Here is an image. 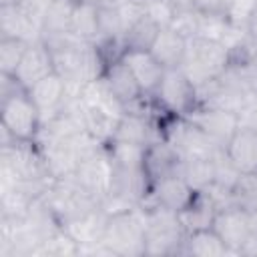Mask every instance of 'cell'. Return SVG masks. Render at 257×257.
Instances as JSON below:
<instances>
[{
    "instance_id": "obj_1",
    "label": "cell",
    "mask_w": 257,
    "mask_h": 257,
    "mask_svg": "<svg viewBox=\"0 0 257 257\" xmlns=\"http://www.w3.org/2000/svg\"><path fill=\"white\" fill-rule=\"evenodd\" d=\"M100 243L116 257L145 255V213L141 207L122 209L106 215Z\"/></svg>"
},
{
    "instance_id": "obj_2",
    "label": "cell",
    "mask_w": 257,
    "mask_h": 257,
    "mask_svg": "<svg viewBox=\"0 0 257 257\" xmlns=\"http://www.w3.org/2000/svg\"><path fill=\"white\" fill-rule=\"evenodd\" d=\"M231 62V50L219 40L209 38H189L187 40V52L181 62V70L189 76V80L201 88L213 80H217Z\"/></svg>"
},
{
    "instance_id": "obj_3",
    "label": "cell",
    "mask_w": 257,
    "mask_h": 257,
    "mask_svg": "<svg viewBox=\"0 0 257 257\" xmlns=\"http://www.w3.org/2000/svg\"><path fill=\"white\" fill-rule=\"evenodd\" d=\"M145 213V255H181L187 231L179 213L159 205H143Z\"/></svg>"
},
{
    "instance_id": "obj_4",
    "label": "cell",
    "mask_w": 257,
    "mask_h": 257,
    "mask_svg": "<svg viewBox=\"0 0 257 257\" xmlns=\"http://www.w3.org/2000/svg\"><path fill=\"white\" fill-rule=\"evenodd\" d=\"M0 122L16 141L36 143L44 124L40 108L34 104L26 88H16L14 92L2 96Z\"/></svg>"
},
{
    "instance_id": "obj_5",
    "label": "cell",
    "mask_w": 257,
    "mask_h": 257,
    "mask_svg": "<svg viewBox=\"0 0 257 257\" xmlns=\"http://www.w3.org/2000/svg\"><path fill=\"white\" fill-rule=\"evenodd\" d=\"M151 102L163 116H187L199 104V92L181 68H167Z\"/></svg>"
},
{
    "instance_id": "obj_6",
    "label": "cell",
    "mask_w": 257,
    "mask_h": 257,
    "mask_svg": "<svg viewBox=\"0 0 257 257\" xmlns=\"http://www.w3.org/2000/svg\"><path fill=\"white\" fill-rule=\"evenodd\" d=\"M185 118H189L193 124H197L221 149H225V145L229 143L233 133L239 128V114L237 112H233L229 108L213 106V104H201L199 102Z\"/></svg>"
},
{
    "instance_id": "obj_7",
    "label": "cell",
    "mask_w": 257,
    "mask_h": 257,
    "mask_svg": "<svg viewBox=\"0 0 257 257\" xmlns=\"http://www.w3.org/2000/svg\"><path fill=\"white\" fill-rule=\"evenodd\" d=\"M213 229L219 233L223 243L229 247L231 255H241L243 247L255 235L253 215L239 209V207H225L219 209L213 221Z\"/></svg>"
},
{
    "instance_id": "obj_8",
    "label": "cell",
    "mask_w": 257,
    "mask_h": 257,
    "mask_svg": "<svg viewBox=\"0 0 257 257\" xmlns=\"http://www.w3.org/2000/svg\"><path fill=\"white\" fill-rule=\"evenodd\" d=\"M102 80H104L106 88L112 92V96L124 106V110L137 108L147 100L145 94L141 92L131 68L120 58V54L106 62L104 72H102Z\"/></svg>"
},
{
    "instance_id": "obj_9",
    "label": "cell",
    "mask_w": 257,
    "mask_h": 257,
    "mask_svg": "<svg viewBox=\"0 0 257 257\" xmlns=\"http://www.w3.org/2000/svg\"><path fill=\"white\" fill-rule=\"evenodd\" d=\"M195 195H197V191H193L191 185L179 173H175V175H167V177L155 181L151 185V191H149L147 199L143 201V205H159L169 211L181 213L195 199Z\"/></svg>"
},
{
    "instance_id": "obj_10",
    "label": "cell",
    "mask_w": 257,
    "mask_h": 257,
    "mask_svg": "<svg viewBox=\"0 0 257 257\" xmlns=\"http://www.w3.org/2000/svg\"><path fill=\"white\" fill-rule=\"evenodd\" d=\"M56 66H54V56H52V50L50 46L38 38L34 42L28 44L16 72H14V80L22 86V88H30L32 84H36L40 78L48 76L50 72H54Z\"/></svg>"
},
{
    "instance_id": "obj_11",
    "label": "cell",
    "mask_w": 257,
    "mask_h": 257,
    "mask_svg": "<svg viewBox=\"0 0 257 257\" xmlns=\"http://www.w3.org/2000/svg\"><path fill=\"white\" fill-rule=\"evenodd\" d=\"M120 58L124 60V64L131 68L141 92L145 94V98H153L155 90L159 88L163 74H165V66L149 52V50H135V48H124L120 52Z\"/></svg>"
},
{
    "instance_id": "obj_12",
    "label": "cell",
    "mask_w": 257,
    "mask_h": 257,
    "mask_svg": "<svg viewBox=\"0 0 257 257\" xmlns=\"http://www.w3.org/2000/svg\"><path fill=\"white\" fill-rule=\"evenodd\" d=\"M0 36L34 42L42 38V26L22 4H0Z\"/></svg>"
},
{
    "instance_id": "obj_13",
    "label": "cell",
    "mask_w": 257,
    "mask_h": 257,
    "mask_svg": "<svg viewBox=\"0 0 257 257\" xmlns=\"http://www.w3.org/2000/svg\"><path fill=\"white\" fill-rule=\"evenodd\" d=\"M28 94L32 96L34 104L40 108L42 118L48 120L50 116H54V114L62 108V104H64V100H66V96H68V84H66V80L54 70V72H50L48 76L40 78L36 84H32V86L28 88Z\"/></svg>"
},
{
    "instance_id": "obj_14",
    "label": "cell",
    "mask_w": 257,
    "mask_h": 257,
    "mask_svg": "<svg viewBox=\"0 0 257 257\" xmlns=\"http://www.w3.org/2000/svg\"><path fill=\"white\" fill-rule=\"evenodd\" d=\"M225 157L239 173L257 171V128L239 126L223 149Z\"/></svg>"
},
{
    "instance_id": "obj_15",
    "label": "cell",
    "mask_w": 257,
    "mask_h": 257,
    "mask_svg": "<svg viewBox=\"0 0 257 257\" xmlns=\"http://www.w3.org/2000/svg\"><path fill=\"white\" fill-rule=\"evenodd\" d=\"M181 161H183V157L175 151V147L171 143H167L165 139L153 141L145 151V171H147L151 185L167 175L179 173Z\"/></svg>"
},
{
    "instance_id": "obj_16",
    "label": "cell",
    "mask_w": 257,
    "mask_h": 257,
    "mask_svg": "<svg viewBox=\"0 0 257 257\" xmlns=\"http://www.w3.org/2000/svg\"><path fill=\"white\" fill-rule=\"evenodd\" d=\"M187 40L179 30H175L173 26L161 28L149 48V52L165 66V68H179L185 52H187Z\"/></svg>"
},
{
    "instance_id": "obj_17",
    "label": "cell",
    "mask_w": 257,
    "mask_h": 257,
    "mask_svg": "<svg viewBox=\"0 0 257 257\" xmlns=\"http://www.w3.org/2000/svg\"><path fill=\"white\" fill-rule=\"evenodd\" d=\"M217 211H219V207L213 201V197L207 191H203V193H197L195 199L179 213V219H181L185 231L191 233V231H197V229L213 227Z\"/></svg>"
},
{
    "instance_id": "obj_18",
    "label": "cell",
    "mask_w": 257,
    "mask_h": 257,
    "mask_svg": "<svg viewBox=\"0 0 257 257\" xmlns=\"http://www.w3.org/2000/svg\"><path fill=\"white\" fill-rule=\"evenodd\" d=\"M181 255H197V257H225L231 255L229 247L223 243L219 233L213 227L197 229L187 233L183 253Z\"/></svg>"
},
{
    "instance_id": "obj_19",
    "label": "cell",
    "mask_w": 257,
    "mask_h": 257,
    "mask_svg": "<svg viewBox=\"0 0 257 257\" xmlns=\"http://www.w3.org/2000/svg\"><path fill=\"white\" fill-rule=\"evenodd\" d=\"M70 34L84 42H98L100 38V20L96 2L76 0L70 20Z\"/></svg>"
},
{
    "instance_id": "obj_20",
    "label": "cell",
    "mask_w": 257,
    "mask_h": 257,
    "mask_svg": "<svg viewBox=\"0 0 257 257\" xmlns=\"http://www.w3.org/2000/svg\"><path fill=\"white\" fill-rule=\"evenodd\" d=\"M215 159H211V157H189V159H183L179 175L191 185L193 191L203 193L215 183Z\"/></svg>"
},
{
    "instance_id": "obj_21",
    "label": "cell",
    "mask_w": 257,
    "mask_h": 257,
    "mask_svg": "<svg viewBox=\"0 0 257 257\" xmlns=\"http://www.w3.org/2000/svg\"><path fill=\"white\" fill-rule=\"evenodd\" d=\"M76 0H54L42 18V38L70 34V20Z\"/></svg>"
},
{
    "instance_id": "obj_22",
    "label": "cell",
    "mask_w": 257,
    "mask_h": 257,
    "mask_svg": "<svg viewBox=\"0 0 257 257\" xmlns=\"http://www.w3.org/2000/svg\"><path fill=\"white\" fill-rule=\"evenodd\" d=\"M161 30V26L149 18L145 12L131 24V28L124 32L122 36V50L124 48H135V50H149L157 32Z\"/></svg>"
},
{
    "instance_id": "obj_23",
    "label": "cell",
    "mask_w": 257,
    "mask_h": 257,
    "mask_svg": "<svg viewBox=\"0 0 257 257\" xmlns=\"http://www.w3.org/2000/svg\"><path fill=\"white\" fill-rule=\"evenodd\" d=\"M231 205L239 207L247 213H257V171L241 173L229 189Z\"/></svg>"
},
{
    "instance_id": "obj_24",
    "label": "cell",
    "mask_w": 257,
    "mask_h": 257,
    "mask_svg": "<svg viewBox=\"0 0 257 257\" xmlns=\"http://www.w3.org/2000/svg\"><path fill=\"white\" fill-rule=\"evenodd\" d=\"M30 42L10 36H0V72L6 76H14L26 48Z\"/></svg>"
},
{
    "instance_id": "obj_25",
    "label": "cell",
    "mask_w": 257,
    "mask_h": 257,
    "mask_svg": "<svg viewBox=\"0 0 257 257\" xmlns=\"http://www.w3.org/2000/svg\"><path fill=\"white\" fill-rule=\"evenodd\" d=\"M143 12L153 18L161 28H167L173 24L177 0H143Z\"/></svg>"
},
{
    "instance_id": "obj_26",
    "label": "cell",
    "mask_w": 257,
    "mask_h": 257,
    "mask_svg": "<svg viewBox=\"0 0 257 257\" xmlns=\"http://www.w3.org/2000/svg\"><path fill=\"white\" fill-rule=\"evenodd\" d=\"M187 4H191L195 10H199L201 14H225L231 6L233 0H185Z\"/></svg>"
},
{
    "instance_id": "obj_27",
    "label": "cell",
    "mask_w": 257,
    "mask_h": 257,
    "mask_svg": "<svg viewBox=\"0 0 257 257\" xmlns=\"http://www.w3.org/2000/svg\"><path fill=\"white\" fill-rule=\"evenodd\" d=\"M54 0H22V6L28 10V14L34 18V20H38L40 22V26H42V18H44V14L48 12V8H50V4H52Z\"/></svg>"
},
{
    "instance_id": "obj_28",
    "label": "cell",
    "mask_w": 257,
    "mask_h": 257,
    "mask_svg": "<svg viewBox=\"0 0 257 257\" xmlns=\"http://www.w3.org/2000/svg\"><path fill=\"white\" fill-rule=\"evenodd\" d=\"M239 126H253V128H257V94H253V98L239 112Z\"/></svg>"
},
{
    "instance_id": "obj_29",
    "label": "cell",
    "mask_w": 257,
    "mask_h": 257,
    "mask_svg": "<svg viewBox=\"0 0 257 257\" xmlns=\"http://www.w3.org/2000/svg\"><path fill=\"white\" fill-rule=\"evenodd\" d=\"M247 38L257 46V6L253 8V12H251V16H249V20H247Z\"/></svg>"
},
{
    "instance_id": "obj_30",
    "label": "cell",
    "mask_w": 257,
    "mask_h": 257,
    "mask_svg": "<svg viewBox=\"0 0 257 257\" xmlns=\"http://www.w3.org/2000/svg\"><path fill=\"white\" fill-rule=\"evenodd\" d=\"M241 255H257V233H255V235L249 239V243L243 247Z\"/></svg>"
},
{
    "instance_id": "obj_31",
    "label": "cell",
    "mask_w": 257,
    "mask_h": 257,
    "mask_svg": "<svg viewBox=\"0 0 257 257\" xmlns=\"http://www.w3.org/2000/svg\"><path fill=\"white\" fill-rule=\"evenodd\" d=\"M253 225H255V233H257V213H253Z\"/></svg>"
},
{
    "instance_id": "obj_32",
    "label": "cell",
    "mask_w": 257,
    "mask_h": 257,
    "mask_svg": "<svg viewBox=\"0 0 257 257\" xmlns=\"http://www.w3.org/2000/svg\"><path fill=\"white\" fill-rule=\"evenodd\" d=\"M86 2H96V0H86Z\"/></svg>"
},
{
    "instance_id": "obj_33",
    "label": "cell",
    "mask_w": 257,
    "mask_h": 257,
    "mask_svg": "<svg viewBox=\"0 0 257 257\" xmlns=\"http://www.w3.org/2000/svg\"><path fill=\"white\" fill-rule=\"evenodd\" d=\"M255 2H257V0H255Z\"/></svg>"
}]
</instances>
